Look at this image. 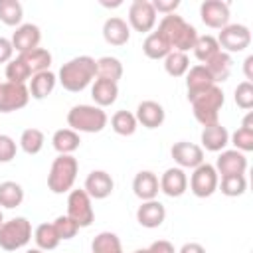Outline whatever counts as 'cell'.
<instances>
[{
	"label": "cell",
	"instance_id": "6da1fadb",
	"mask_svg": "<svg viewBox=\"0 0 253 253\" xmlns=\"http://www.w3.org/2000/svg\"><path fill=\"white\" fill-rule=\"evenodd\" d=\"M97 75V63L91 55H77L63 63L57 73V81L65 91L79 93L83 91Z\"/></svg>",
	"mask_w": 253,
	"mask_h": 253
},
{
	"label": "cell",
	"instance_id": "7a4b0ae2",
	"mask_svg": "<svg viewBox=\"0 0 253 253\" xmlns=\"http://www.w3.org/2000/svg\"><path fill=\"white\" fill-rule=\"evenodd\" d=\"M156 32L166 40L172 51H182V53L190 51L198 40V30L178 14L164 16Z\"/></svg>",
	"mask_w": 253,
	"mask_h": 253
},
{
	"label": "cell",
	"instance_id": "3957f363",
	"mask_svg": "<svg viewBox=\"0 0 253 253\" xmlns=\"http://www.w3.org/2000/svg\"><path fill=\"white\" fill-rule=\"evenodd\" d=\"M188 101L192 103L194 117H196V121L202 126H210V125L219 123V111H221V107L225 103V97H223L221 87L211 85L210 89H206V91L190 97Z\"/></svg>",
	"mask_w": 253,
	"mask_h": 253
},
{
	"label": "cell",
	"instance_id": "277c9868",
	"mask_svg": "<svg viewBox=\"0 0 253 253\" xmlns=\"http://www.w3.org/2000/svg\"><path fill=\"white\" fill-rule=\"evenodd\" d=\"M77 170H79V162L73 154H59L51 162V168L47 174V188L53 194L71 192L77 178Z\"/></svg>",
	"mask_w": 253,
	"mask_h": 253
},
{
	"label": "cell",
	"instance_id": "5b68a950",
	"mask_svg": "<svg viewBox=\"0 0 253 253\" xmlns=\"http://www.w3.org/2000/svg\"><path fill=\"white\" fill-rule=\"evenodd\" d=\"M107 121V113L97 105H75L67 113V125L75 132H101Z\"/></svg>",
	"mask_w": 253,
	"mask_h": 253
},
{
	"label": "cell",
	"instance_id": "8992f818",
	"mask_svg": "<svg viewBox=\"0 0 253 253\" xmlns=\"http://www.w3.org/2000/svg\"><path fill=\"white\" fill-rule=\"evenodd\" d=\"M32 223L26 217H12L0 225V247L4 251H16L30 243Z\"/></svg>",
	"mask_w": 253,
	"mask_h": 253
},
{
	"label": "cell",
	"instance_id": "52a82bcc",
	"mask_svg": "<svg viewBox=\"0 0 253 253\" xmlns=\"http://www.w3.org/2000/svg\"><path fill=\"white\" fill-rule=\"evenodd\" d=\"M219 49L225 53H239L251 43V32L243 24H227L215 38Z\"/></svg>",
	"mask_w": 253,
	"mask_h": 253
},
{
	"label": "cell",
	"instance_id": "ba28073f",
	"mask_svg": "<svg viewBox=\"0 0 253 253\" xmlns=\"http://www.w3.org/2000/svg\"><path fill=\"white\" fill-rule=\"evenodd\" d=\"M67 215L81 227H89L95 219V211L91 206V198L85 190H71L67 196Z\"/></svg>",
	"mask_w": 253,
	"mask_h": 253
},
{
	"label": "cell",
	"instance_id": "9c48e42d",
	"mask_svg": "<svg viewBox=\"0 0 253 253\" xmlns=\"http://www.w3.org/2000/svg\"><path fill=\"white\" fill-rule=\"evenodd\" d=\"M217 184H219V174L208 162H202L198 168H194L190 176V190L198 198H210L217 190Z\"/></svg>",
	"mask_w": 253,
	"mask_h": 253
},
{
	"label": "cell",
	"instance_id": "30bf717a",
	"mask_svg": "<svg viewBox=\"0 0 253 253\" xmlns=\"http://www.w3.org/2000/svg\"><path fill=\"white\" fill-rule=\"evenodd\" d=\"M28 101H30L28 85L10 83V81L0 83V113L20 111L28 105Z\"/></svg>",
	"mask_w": 253,
	"mask_h": 253
},
{
	"label": "cell",
	"instance_id": "8fae6325",
	"mask_svg": "<svg viewBox=\"0 0 253 253\" xmlns=\"http://www.w3.org/2000/svg\"><path fill=\"white\" fill-rule=\"evenodd\" d=\"M156 24V12L150 4V0H134L128 6V28L146 34Z\"/></svg>",
	"mask_w": 253,
	"mask_h": 253
},
{
	"label": "cell",
	"instance_id": "7c38bea8",
	"mask_svg": "<svg viewBox=\"0 0 253 253\" xmlns=\"http://www.w3.org/2000/svg\"><path fill=\"white\" fill-rule=\"evenodd\" d=\"M200 18L208 28L223 30L229 24V4L221 0H206L200 6Z\"/></svg>",
	"mask_w": 253,
	"mask_h": 253
},
{
	"label": "cell",
	"instance_id": "4fadbf2b",
	"mask_svg": "<svg viewBox=\"0 0 253 253\" xmlns=\"http://www.w3.org/2000/svg\"><path fill=\"white\" fill-rule=\"evenodd\" d=\"M170 154L174 158V162L178 164V168H198L204 162V148L188 142V140H180L170 148Z\"/></svg>",
	"mask_w": 253,
	"mask_h": 253
},
{
	"label": "cell",
	"instance_id": "5bb4252c",
	"mask_svg": "<svg viewBox=\"0 0 253 253\" xmlns=\"http://www.w3.org/2000/svg\"><path fill=\"white\" fill-rule=\"evenodd\" d=\"M40 40H42V32L36 24H22L16 28L10 42H12L14 51H18V55H24V53L40 47Z\"/></svg>",
	"mask_w": 253,
	"mask_h": 253
},
{
	"label": "cell",
	"instance_id": "9a60e30c",
	"mask_svg": "<svg viewBox=\"0 0 253 253\" xmlns=\"http://www.w3.org/2000/svg\"><path fill=\"white\" fill-rule=\"evenodd\" d=\"M113 188H115V182H113V178H111L109 172H105V170H93L85 178V188L83 190L93 200H105V198H109L113 194Z\"/></svg>",
	"mask_w": 253,
	"mask_h": 253
},
{
	"label": "cell",
	"instance_id": "2e32d148",
	"mask_svg": "<svg viewBox=\"0 0 253 253\" xmlns=\"http://www.w3.org/2000/svg\"><path fill=\"white\" fill-rule=\"evenodd\" d=\"M158 184H160V192H164L168 198H180L188 190V176H186L184 168L174 166V168H168L160 176Z\"/></svg>",
	"mask_w": 253,
	"mask_h": 253
},
{
	"label": "cell",
	"instance_id": "e0dca14e",
	"mask_svg": "<svg viewBox=\"0 0 253 253\" xmlns=\"http://www.w3.org/2000/svg\"><path fill=\"white\" fill-rule=\"evenodd\" d=\"M215 172L221 176H229V174H245L247 170V158L243 152L239 150H221V154L215 160Z\"/></svg>",
	"mask_w": 253,
	"mask_h": 253
},
{
	"label": "cell",
	"instance_id": "ac0fdd59",
	"mask_svg": "<svg viewBox=\"0 0 253 253\" xmlns=\"http://www.w3.org/2000/svg\"><path fill=\"white\" fill-rule=\"evenodd\" d=\"M166 219V208L164 204H160L158 200H148V202H142L136 210V221L142 225V227H148V229H154L158 225H162V221Z\"/></svg>",
	"mask_w": 253,
	"mask_h": 253
},
{
	"label": "cell",
	"instance_id": "d6986e66",
	"mask_svg": "<svg viewBox=\"0 0 253 253\" xmlns=\"http://www.w3.org/2000/svg\"><path fill=\"white\" fill-rule=\"evenodd\" d=\"M134 117H136V123H140L142 126H146V128H158L164 123L166 113H164V107L160 103L148 99V101L138 103Z\"/></svg>",
	"mask_w": 253,
	"mask_h": 253
},
{
	"label": "cell",
	"instance_id": "ffe728a7",
	"mask_svg": "<svg viewBox=\"0 0 253 253\" xmlns=\"http://www.w3.org/2000/svg\"><path fill=\"white\" fill-rule=\"evenodd\" d=\"M132 192L136 198H140L142 202H148V200H156L158 192H160V184H158V178L154 172L150 170H140L134 180H132Z\"/></svg>",
	"mask_w": 253,
	"mask_h": 253
},
{
	"label": "cell",
	"instance_id": "44dd1931",
	"mask_svg": "<svg viewBox=\"0 0 253 253\" xmlns=\"http://www.w3.org/2000/svg\"><path fill=\"white\" fill-rule=\"evenodd\" d=\"M103 38L109 45H125L130 40V28L123 18L113 16L103 24Z\"/></svg>",
	"mask_w": 253,
	"mask_h": 253
},
{
	"label": "cell",
	"instance_id": "7402d4cb",
	"mask_svg": "<svg viewBox=\"0 0 253 253\" xmlns=\"http://www.w3.org/2000/svg\"><path fill=\"white\" fill-rule=\"evenodd\" d=\"M211 85H215V81L210 75V71L206 69V65L200 63V65H194V67L188 69V73H186L188 99L194 97V95H198V93H202V91H206V89H210Z\"/></svg>",
	"mask_w": 253,
	"mask_h": 253
},
{
	"label": "cell",
	"instance_id": "603a6c76",
	"mask_svg": "<svg viewBox=\"0 0 253 253\" xmlns=\"http://www.w3.org/2000/svg\"><path fill=\"white\" fill-rule=\"evenodd\" d=\"M200 138H202V146L206 150H210V152H221L229 144V132L219 123L210 125V126H204Z\"/></svg>",
	"mask_w": 253,
	"mask_h": 253
},
{
	"label": "cell",
	"instance_id": "cb8c5ba5",
	"mask_svg": "<svg viewBox=\"0 0 253 253\" xmlns=\"http://www.w3.org/2000/svg\"><path fill=\"white\" fill-rule=\"evenodd\" d=\"M55 83H57V75L51 73V71H42V73L32 75L30 85H28L30 97H32V99H38V101L45 99V97L51 95V91L55 89Z\"/></svg>",
	"mask_w": 253,
	"mask_h": 253
},
{
	"label": "cell",
	"instance_id": "d4e9b609",
	"mask_svg": "<svg viewBox=\"0 0 253 253\" xmlns=\"http://www.w3.org/2000/svg\"><path fill=\"white\" fill-rule=\"evenodd\" d=\"M91 97L95 101L97 107H109L117 101L119 97V85L113 81H105V79H95L93 87H91Z\"/></svg>",
	"mask_w": 253,
	"mask_h": 253
},
{
	"label": "cell",
	"instance_id": "484cf974",
	"mask_svg": "<svg viewBox=\"0 0 253 253\" xmlns=\"http://www.w3.org/2000/svg\"><path fill=\"white\" fill-rule=\"evenodd\" d=\"M51 144L59 154H73L79 148L81 138H79V132H75L71 128H59L53 132Z\"/></svg>",
	"mask_w": 253,
	"mask_h": 253
},
{
	"label": "cell",
	"instance_id": "4316f807",
	"mask_svg": "<svg viewBox=\"0 0 253 253\" xmlns=\"http://www.w3.org/2000/svg\"><path fill=\"white\" fill-rule=\"evenodd\" d=\"M204 65H206V69L210 71V75L213 77V81L217 83V81H225V79L229 77L231 67H233V59H231L229 53L217 51V53H215L208 63H204Z\"/></svg>",
	"mask_w": 253,
	"mask_h": 253
},
{
	"label": "cell",
	"instance_id": "83f0119b",
	"mask_svg": "<svg viewBox=\"0 0 253 253\" xmlns=\"http://www.w3.org/2000/svg\"><path fill=\"white\" fill-rule=\"evenodd\" d=\"M95 63H97V75H95L97 79L119 83V79L123 77V63L117 57L105 55V57H99Z\"/></svg>",
	"mask_w": 253,
	"mask_h": 253
},
{
	"label": "cell",
	"instance_id": "f1b7e54d",
	"mask_svg": "<svg viewBox=\"0 0 253 253\" xmlns=\"http://www.w3.org/2000/svg\"><path fill=\"white\" fill-rule=\"evenodd\" d=\"M142 51L148 59H164L172 49L170 45L166 43V40L158 34V32H150L146 38H144V43H142Z\"/></svg>",
	"mask_w": 253,
	"mask_h": 253
},
{
	"label": "cell",
	"instance_id": "f546056e",
	"mask_svg": "<svg viewBox=\"0 0 253 253\" xmlns=\"http://www.w3.org/2000/svg\"><path fill=\"white\" fill-rule=\"evenodd\" d=\"M24 202V188L18 182L6 180L0 184V206L6 210H14Z\"/></svg>",
	"mask_w": 253,
	"mask_h": 253
},
{
	"label": "cell",
	"instance_id": "4dcf8cb0",
	"mask_svg": "<svg viewBox=\"0 0 253 253\" xmlns=\"http://www.w3.org/2000/svg\"><path fill=\"white\" fill-rule=\"evenodd\" d=\"M22 59H24L26 65L30 67L32 75L42 73V71H49V65H51V53H49L45 47H36V49H32V51L24 53Z\"/></svg>",
	"mask_w": 253,
	"mask_h": 253
},
{
	"label": "cell",
	"instance_id": "1f68e13d",
	"mask_svg": "<svg viewBox=\"0 0 253 253\" xmlns=\"http://www.w3.org/2000/svg\"><path fill=\"white\" fill-rule=\"evenodd\" d=\"M192 49H194L196 59L202 61V65L208 63L217 51H221L217 40H215L213 36H210V34H206V36H198V40H196V43H194Z\"/></svg>",
	"mask_w": 253,
	"mask_h": 253
},
{
	"label": "cell",
	"instance_id": "d6a6232c",
	"mask_svg": "<svg viewBox=\"0 0 253 253\" xmlns=\"http://www.w3.org/2000/svg\"><path fill=\"white\" fill-rule=\"evenodd\" d=\"M34 241H36L38 249H42V251H51V249H55V247L59 245L61 239L57 237L53 223H40V225L36 227V231H34Z\"/></svg>",
	"mask_w": 253,
	"mask_h": 253
},
{
	"label": "cell",
	"instance_id": "836d02e7",
	"mask_svg": "<svg viewBox=\"0 0 253 253\" xmlns=\"http://www.w3.org/2000/svg\"><path fill=\"white\" fill-rule=\"evenodd\" d=\"M91 251L93 253H123V245L117 233L113 231H101L99 235H95L93 243H91Z\"/></svg>",
	"mask_w": 253,
	"mask_h": 253
},
{
	"label": "cell",
	"instance_id": "e575fe53",
	"mask_svg": "<svg viewBox=\"0 0 253 253\" xmlns=\"http://www.w3.org/2000/svg\"><path fill=\"white\" fill-rule=\"evenodd\" d=\"M6 79H8L10 83H20V85H26V81L32 79V71H30V67L26 65V61L22 59V55L12 57V59L6 63Z\"/></svg>",
	"mask_w": 253,
	"mask_h": 253
},
{
	"label": "cell",
	"instance_id": "d590c367",
	"mask_svg": "<svg viewBox=\"0 0 253 253\" xmlns=\"http://www.w3.org/2000/svg\"><path fill=\"white\" fill-rule=\"evenodd\" d=\"M24 8L18 0H0V22L6 26H22Z\"/></svg>",
	"mask_w": 253,
	"mask_h": 253
},
{
	"label": "cell",
	"instance_id": "8d00e7d4",
	"mask_svg": "<svg viewBox=\"0 0 253 253\" xmlns=\"http://www.w3.org/2000/svg\"><path fill=\"white\" fill-rule=\"evenodd\" d=\"M136 117L130 113V111H117L113 117H111V126L117 134L121 136H130L134 134L136 130Z\"/></svg>",
	"mask_w": 253,
	"mask_h": 253
},
{
	"label": "cell",
	"instance_id": "74e56055",
	"mask_svg": "<svg viewBox=\"0 0 253 253\" xmlns=\"http://www.w3.org/2000/svg\"><path fill=\"white\" fill-rule=\"evenodd\" d=\"M43 142H45V136L40 128H26L20 134V148L30 156L38 154L43 148Z\"/></svg>",
	"mask_w": 253,
	"mask_h": 253
},
{
	"label": "cell",
	"instance_id": "f35d334b",
	"mask_svg": "<svg viewBox=\"0 0 253 253\" xmlns=\"http://www.w3.org/2000/svg\"><path fill=\"white\" fill-rule=\"evenodd\" d=\"M164 69L168 75L172 77H182L188 73L190 69V59L186 53L182 51H170L166 57H164Z\"/></svg>",
	"mask_w": 253,
	"mask_h": 253
},
{
	"label": "cell",
	"instance_id": "ab89813d",
	"mask_svg": "<svg viewBox=\"0 0 253 253\" xmlns=\"http://www.w3.org/2000/svg\"><path fill=\"white\" fill-rule=\"evenodd\" d=\"M221 188V194L227 198H237L241 194H245L247 190V178L245 174H229V176H221V184H217Z\"/></svg>",
	"mask_w": 253,
	"mask_h": 253
},
{
	"label": "cell",
	"instance_id": "60d3db41",
	"mask_svg": "<svg viewBox=\"0 0 253 253\" xmlns=\"http://www.w3.org/2000/svg\"><path fill=\"white\" fill-rule=\"evenodd\" d=\"M53 227H55V233L61 241H67V239H73L79 231V225L69 217V215H59L55 217L53 221Z\"/></svg>",
	"mask_w": 253,
	"mask_h": 253
},
{
	"label": "cell",
	"instance_id": "b9f144b4",
	"mask_svg": "<svg viewBox=\"0 0 253 253\" xmlns=\"http://www.w3.org/2000/svg\"><path fill=\"white\" fill-rule=\"evenodd\" d=\"M233 99H235V105H237L239 109L249 111V109L253 107V83H249V81H241V83L235 87Z\"/></svg>",
	"mask_w": 253,
	"mask_h": 253
},
{
	"label": "cell",
	"instance_id": "7bdbcfd3",
	"mask_svg": "<svg viewBox=\"0 0 253 253\" xmlns=\"http://www.w3.org/2000/svg\"><path fill=\"white\" fill-rule=\"evenodd\" d=\"M229 142L235 146V150L239 152H251L253 150V130L249 128H237L231 136H229Z\"/></svg>",
	"mask_w": 253,
	"mask_h": 253
},
{
	"label": "cell",
	"instance_id": "ee69618b",
	"mask_svg": "<svg viewBox=\"0 0 253 253\" xmlns=\"http://www.w3.org/2000/svg\"><path fill=\"white\" fill-rule=\"evenodd\" d=\"M16 140L8 134H0V162H10L12 158H16Z\"/></svg>",
	"mask_w": 253,
	"mask_h": 253
},
{
	"label": "cell",
	"instance_id": "f6af8a7d",
	"mask_svg": "<svg viewBox=\"0 0 253 253\" xmlns=\"http://www.w3.org/2000/svg\"><path fill=\"white\" fill-rule=\"evenodd\" d=\"M150 4H152L156 14L168 16V14H176V8L180 6V0H152Z\"/></svg>",
	"mask_w": 253,
	"mask_h": 253
},
{
	"label": "cell",
	"instance_id": "bcb514c9",
	"mask_svg": "<svg viewBox=\"0 0 253 253\" xmlns=\"http://www.w3.org/2000/svg\"><path fill=\"white\" fill-rule=\"evenodd\" d=\"M146 249H148V253H176L174 245H172L170 241H166V239L152 241V243H150V247H146Z\"/></svg>",
	"mask_w": 253,
	"mask_h": 253
},
{
	"label": "cell",
	"instance_id": "7dc6e473",
	"mask_svg": "<svg viewBox=\"0 0 253 253\" xmlns=\"http://www.w3.org/2000/svg\"><path fill=\"white\" fill-rule=\"evenodd\" d=\"M14 55V47H12V42L8 38H2L0 36V63H8Z\"/></svg>",
	"mask_w": 253,
	"mask_h": 253
},
{
	"label": "cell",
	"instance_id": "c3c4849f",
	"mask_svg": "<svg viewBox=\"0 0 253 253\" xmlns=\"http://www.w3.org/2000/svg\"><path fill=\"white\" fill-rule=\"evenodd\" d=\"M176 253H206V249H204V245H200L196 241H190V243H184L182 249L176 251Z\"/></svg>",
	"mask_w": 253,
	"mask_h": 253
},
{
	"label": "cell",
	"instance_id": "681fc988",
	"mask_svg": "<svg viewBox=\"0 0 253 253\" xmlns=\"http://www.w3.org/2000/svg\"><path fill=\"white\" fill-rule=\"evenodd\" d=\"M243 71H245L247 81L251 83V79H253V55H247V57H245V61H243Z\"/></svg>",
	"mask_w": 253,
	"mask_h": 253
},
{
	"label": "cell",
	"instance_id": "f907efd6",
	"mask_svg": "<svg viewBox=\"0 0 253 253\" xmlns=\"http://www.w3.org/2000/svg\"><path fill=\"white\" fill-rule=\"evenodd\" d=\"M241 128L253 130V113H247V115H245V119H243V123H241Z\"/></svg>",
	"mask_w": 253,
	"mask_h": 253
},
{
	"label": "cell",
	"instance_id": "816d5d0a",
	"mask_svg": "<svg viewBox=\"0 0 253 253\" xmlns=\"http://www.w3.org/2000/svg\"><path fill=\"white\" fill-rule=\"evenodd\" d=\"M132 253H148V249H136V251H132Z\"/></svg>",
	"mask_w": 253,
	"mask_h": 253
},
{
	"label": "cell",
	"instance_id": "f5cc1de1",
	"mask_svg": "<svg viewBox=\"0 0 253 253\" xmlns=\"http://www.w3.org/2000/svg\"><path fill=\"white\" fill-rule=\"evenodd\" d=\"M4 223V215H2V211H0V225Z\"/></svg>",
	"mask_w": 253,
	"mask_h": 253
}]
</instances>
